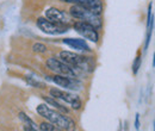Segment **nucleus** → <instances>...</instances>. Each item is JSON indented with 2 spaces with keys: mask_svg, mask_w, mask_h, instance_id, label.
Wrapping results in <instances>:
<instances>
[{
  "mask_svg": "<svg viewBox=\"0 0 155 131\" xmlns=\"http://www.w3.org/2000/svg\"><path fill=\"white\" fill-rule=\"evenodd\" d=\"M23 129H24V131H39L37 129V126H32V125H29V124H24Z\"/></svg>",
  "mask_w": 155,
  "mask_h": 131,
  "instance_id": "6ab92c4d",
  "label": "nucleus"
},
{
  "mask_svg": "<svg viewBox=\"0 0 155 131\" xmlns=\"http://www.w3.org/2000/svg\"><path fill=\"white\" fill-rule=\"evenodd\" d=\"M63 43L68 45L69 48L79 50V51H87V53L91 51L90 45L86 43L85 39H81V38H64Z\"/></svg>",
  "mask_w": 155,
  "mask_h": 131,
  "instance_id": "9b49d317",
  "label": "nucleus"
},
{
  "mask_svg": "<svg viewBox=\"0 0 155 131\" xmlns=\"http://www.w3.org/2000/svg\"><path fill=\"white\" fill-rule=\"evenodd\" d=\"M69 15H71L72 18L91 24V25L94 26L97 30L101 28V24H103V23H101L100 15L94 13L93 11H91V10L87 8V7H84V6H80V5H73V6L69 8Z\"/></svg>",
  "mask_w": 155,
  "mask_h": 131,
  "instance_id": "7ed1b4c3",
  "label": "nucleus"
},
{
  "mask_svg": "<svg viewBox=\"0 0 155 131\" xmlns=\"http://www.w3.org/2000/svg\"><path fill=\"white\" fill-rule=\"evenodd\" d=\"M37 28L42 32L47 34V35H53V36H56V35H62L64 32L68 31V26H62V25H58L53 21H50L49 19L43 18V17H39L37 19Z\"/></svg>",
  "mask_w": 155,
  "mask_h": 131,
  "instance_id": "6e6552de",
  "label": "nucleus"
},
{
  "mask_svg": "<svg viewBox=\"0 0 155 131\" xmlns=\"http://www.w3.org/2000/svg\"><path fill=\"white\" fill-rule=\"evenodd\" d=\"M39 131H63L62 129H60L58 126L49 123V122H43L39 124Z\"/></svg>",
  "mask_w": 155,
  "mask_h": 131,
  "instance_id": "ddd939ff",
  "label": "nucleus"
},
{
  "mask_svg": "<svg viewBox=\"0 0 155 131\" xmlns=\"http://www.w3.org/2000/svg\"><path fill=\"white\" fill-rule=\"evenodd\" d=\"M73 28H74V30L77 31L78 34L81 37L85 38V39L91 41L93 43H97L99 41V34H98L97 29L94 26H92L91 24L79 20V21H75L73 24Z\"/></svg>",
  "mask_w": 155,
  "mask_h": 131,
  "instance_id": "0eeeda50",
  "label": "nucleus"
},
{
  "mask_svg": "<svg viewBox=\"0 0 155 131\" xmlns=\"http://www.w3.org/2000/svg\"><path fill=\"white\" fill-rule=\"evenodd\" d=\"M119 131H122V130H120V129H119Z\"/></svg>",
  "mask_w": 155,
  "mask_h": 131,
  "instance_id": "4be33fe9",
  "label": "nucleus"
},
{
  "mask_svg": "<svg viewBox=\"0 0 155 131\" xmlns=\"http://www.w3.org/2000/svg\"><path fill=\"white\" fill-rule=\"evenodd\" d=\"M45 18L58 25H62V26H68L72 21L71 15L66 13L64 11L56 8V7H49L45 11Z\"/></svg>",
  "mask_w": 155,
  "mask_h": 131,
  "instance_id": "1a4fd4ad",
  "label": "nucleus"
},
{
  "mask_svg": "<svg viewBox=\"0 0 155 131\" xmlns=\"http://www.w3.org/2000/svg\"><path fill=\"white\" fill-rule=\"evenodd\" d=\"M36 111L41 117L47 119V122L58 126L60 129L66 131H74L75 130V123L73 119H71L68 116L63 114L58 110L50 109L47 104H41L37 106Z\"/></svg>",
  "mask_w": 155,
  "mask_h": 131,
  "instance_id": "f257e3e1",
  "label": "nucleus"
},
{
  "mask_svg": "<svg viewBox=\"0 0 155 131\" xmlns=\"http://www.w3.org/2000/svg\"><path fill=\"white\" fill-rule=\"evenodd\" d=\"M135 129L136 131L140 130V113L135 114Z\"/></svg>",
  "mask_w": 155,
  "mask_h": 131,
  "instance_id": "aec40b11",
  "label": "nucleus"
},
{
  "mask_svg": "<svg viewBox=\"0 0 155 131\" xmlns=\"http://www.w3.org/2000/svg\"><path fill=\"white\" fill-rule=\"evenodd\" d=\"M45 66L49 70L58 75H63V76H72V77H81L77 70L71 67L69 64L64 63L62 60L56 58V57H49L45 62Z\"/></svg>",
  "mask_w": 155,
  "mask_h": 131,
  "instance_id": "20e7f679",
  "label": "nucleus"
},
{
  "mask_svg": "<svg viewBox=\"0 0 155 131\" xmlns=\"http://www.w3.org/2000/svg\"><path fill=\"white\" fill-rule=\"evenodd\" d=\"M49 93L53 98L69 104L73 110H80L82 106V101L77 94H73L71 92H67V91H62L60 88H50Z\"/></svg>",
  "mask_w": 155,
  "mask_h": 131,
  "instance_id": "423d86ee",
  "label": "nucleus"
},
{
  "mask_svg": "<svg viewBox=\"0 0 155 131\" xmlns=\"http://www.w3.org/2000/svg\"><path fill=\"white\" fill-rule=\"evenodd\" d=\"M141 63H142V58L138 55V56L134 60V62H133V74L134 75H136L138 73V69H140V67H141Z\"/></svg>",
  "mask_w": 155,
  "mask_h": 131,
  "instance_id": "dca6fc26",
  "label": "nucleus"
},
{
  "mask_svg": "<svg viewBox=\"0 0 155 131\" xmlns=\"http://www.w3.org/2000/svg\"><path fill=\"white\" fill-rule=\"evenodd\" d=\"M32 50H34L35 53L43 54V53L47 51V47H45L44 44H42V43H35V44L32 45Z\"/></svg>",
  "mask_w": 155,
  "mask_h": 131,
  "instance_id": "f3484780",
  "label": "nucleus"
},
{
  "mask_svg": "<svg viewBox=\"0 0 155 131\" xmlns=\"http://www.w3.org/2000/svg\"><path fill=\"white\" fill-rule=\"evenodd\" d=\"M43 99L45 100V103L48 104V105H50V106H54L58 111L62 113H68L69 112V110L66 107V106H63L62 104H60L58 101V99H55V98H53V97H43Z\"/></svg>",
  "mask_w": 155,
  "mask_h": 131,
  "instance_id": "f8f14e48",
  "label": "nucleus"
},
{
  "mask_svg": "<svg viewBox=\"0 0 155 131\" xmlns=\"http://www.w3.org/2000/svg\"><path fill=\"white\" fill-rule=\"evenodd\" d=\"M26 81H28L31 86H34V87H36V88H44V84L39 82L38 80H36V79H34V77L26 76Z\"/></svg>",
  "mask_w": 155,
  "mask_h": 131,
  "instance_id": "2eb2a0df",
  "label": "nucleus"
},
{
  "mask_svg": "<svg viewBox=\"0 0 155 131\" xmlns=\"http://www.w3.org/2000/svg\"><path fill=\"white\" fill-rule=\"evenodd\" d=\"M60 60H62L64 63L73 67L80 76H84L86 73H91L94 69V62L91 57L79 55L72 51H61Z\"/></svg>",
  "mask_w": 155,
  "mask_h": 131,
  "instance_id": "f03ea898",
  "label": "nucleus"
},
{
  "mask_svg": "<svg viewBox=\"0 0 155 131\" xmlns=\"http://www.w3.org/2000/svg\"><path fill=\"white\" fill-rule=\"evenodd\" d=\"M48 80L53 81L58 87H62L68 91H81L82 84L78 77L72 76H63V75H54V76H47Z\"/></svg>",
  "mask_w": 155,
  "mask_h": 131,
  "instance_id": "39448f33",
  "label": "nucleus"
},
{
  "mask_svg": "<svg viewBox=\"0 0 155 131\" xmlns=\"http://www.w3.org/2000/svg\"><path fill=\"white\" fill-rule=\"evenodd\" d=\"M19 119L23 122V124H29V125H32V126H36V124H35V122L31 119V118H29L26 114L24 112H20L19 113Z\"/></svg>",
  "mask_w": 155,
  "mask_h": 131,
  "instance_id": "4468645a",
  "label": "nucleus"
},
{
  "mask_svg": "<svg viewBox=\"0 0 155 131\" xmlns=\"http://www.w3.org/2000/svg\"><path fill=\"white\" fill-rule=\"evenodd\" d=\"M150 38H152V32H147V37H146V43H144V51H147L149 43H150Z\"/></svg>",
  "mask_w": 155,
  "mask_h": 131,
  "instance_id": "a211bd4d",
  "label": "nucleus"
},
{
  "mask_svg": "<svg viewBox=\"0 0 155 131\" xmlns=\"http://www.w3.org/2000/svg\"><path fill=\"white\" fill-rule=\"evenodd\" d=\"M60 1L87 7L97 15H101V11H103V4H101L100 0H60Z\"/></svg>",
  "mask_w": 155,
  "mask_h": 131,
  "instance_id": "9d476101",
  "label": "nucleus"
},
{
  "mask_svg": "<svg viewBox=\"0 0 155 131\" xmlns=\"http://www.w3.org/2000/svg\"><path fill=\"white\" fill-rule=\"evenodd\" d=\"M153 131H155V119L154 122H153Z\"/></svg>",
  "mask_w": 155,
  "mask_h": 131,
  "instance_id": "412c9836",
  "label": "nucleus"
}]
</instances>
